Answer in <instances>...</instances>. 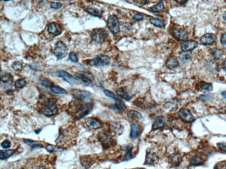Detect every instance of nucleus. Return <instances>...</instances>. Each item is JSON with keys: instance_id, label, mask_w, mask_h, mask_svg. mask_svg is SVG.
Here are the masks:
<instances>
[{"instance_id": "1", "label": "nucleus", "mask_w": 226, "mask_h": 169, "mask_svg": "<svg viewBox=\"0 0 226 169\" xmlns=\"http://www.w3.org/2000/svg\"><path fill=\"white\" fill-rule=\"evenodd\" d=\"M41 112L45 116L50 117L57 114L58 108L53 100L48 99L43 104V106L41 108Z\"/></svg>"}, {"instance_id": "2", "label": "nucleus", "mask_w": 226, "mask_h": 169, "mask_svg": "<svg viewBox=\"0 0 226 169\" xmlns=\"http://www.w3.org/2000/svg\"><path fill=\"white\" fill-rule=\"evenodd\" d=\"M76 109L74 111V114L75 115L76 118L81 119L84 117L89 114V112L92 110L93 109V104L90 103H81L78 104L76 106Z\"/></svg>"}, {"instance_id": "3", "label": "nucleus", "mask_w": 226, "mask_h": 169, "mask_svg": "<svg viewBox=\"0 0 226 169\" xmlns=\"http://www.w3.org/2000/svg\"><path fill=\"white\" fill-rule=\"evenodd\" d=\"M107 27L113 34H118L120 32V23L118 17L115 15H110L107 19Z\"/></svg>"}, {"instance_id": "4", "label": "nucleus", "mask_w": 226, "mask_h": 169, "mask_svg": "<svg viewBox=\"0 0 226 169\" xmlns=\"http://www.w3.org/2000/svg\"><path fill=\"white\" fill-rule=\"evenodd\" d=\"M54 53V56L57 58L58 60L63 59L67 54V48L66 45L61 41L57 42L55 44Z\"/></svg>"}, {"instance_id": "5", "label": "nucleus", "mask_w": 226, "mask_h": 169, "mask_svg": "<svg viewBox=\"0 0 226 169\" xmlns=\"http://www.w3.org/2000/svg\"><path fill=\"white\" fill-rule=\"evenodd\" d=\"M110 61H111V59H110L108 56L101 54L96 56L93 60H89V63L92 66L101 67L109 64L110 63Z\"/></svg>"}, {"instance_id": "6", "label": "nucleus", "mask_w": 226, "mask_h": 169, "mask_svg": "<svg viewBox=\"0 0 226 169\" xmlns=\"http://www.w3.org/2000/svg\"><path fill=\"white\" fill-rule=\"evenodd\" d=\"M106 31L102 29H95L91 33L92 40L95 42L96 43H103L106 38Z\"/></svg>"}, {"instance_id": "7", "label": "nucleus", "mask_w": 226, "mask_h": 169, "mask_svg": "<svg viewBox=\"0 0 226 169\" xmlns=\"http://www.w3.org/2000/svg\"><path fill=\"white\" fill-rule=\"evenodd\" d=\"M98 139L100 140L102 144L103 147L109 148L111 146L113 143H114V139H112L111 135L106 132H100L98 134Z\"/></svg>"}, {"instance_id": "8", "label": "nucleus", "mask_w": 226, "mask_h": 169, "mask_svg": "<svg viewBox=\"0 0 226 169\" xmlns=\"http://www.w3.org/2000/svg\"><path fill=\"white\" fill-rule=\"evenodd\" d=\"M172 34H173V37L176 40L179 41H184L186 40L188 38V33L186 32V31L185 29H183V28L178 26L173 28Z\"/></svg>"}, {"instance_id": "9", "label": "nucleus", "mask_w": 226, "mask_h": 169, "mask_svg": "<svg viewBox=\"0 0 226 169\" xmlns=\"http://www.w3.org/2000/svg\"><path fill=\"white\" fill-rule=\"evenodd\" d=\"M72 94L76 99L79 101L89 100L92 97L91 93L89 91H85V90L72 89Z\"/></svg>"}, {"instance_id": "10", "label": "nucleus", "mask_w": 226, "mask_h": 169, "mask_svg": "<svg viewBox=\"0 0 226 169\" xmlns=\"http://www.w3.org/2000/svg\"><path fill=\"white\" fill-rule=\"evenodd\" d=\"M178 117L185 123H192L194 121V117L191 112L186 108H181L180 109Z\"/></svg>"}, {"instance_id": "11", "label": "nucleus", "mask_w": 226, "mask_h": 169, "mask_svg": "<svg viewBox=\"0 0 226 169\" xmlns=\"http://www.w3.org/2000/svg\"><path fill=\"white\" fill-rule=\"evenodd\" d=\"M85 123L86 126L90 130H98L101 128L103 126V123L100 120L93 117L86 119L85 121Z\"/></svg>"}, {"instance_id": "12", "label": "nucleus", "mask_w": 226, "mask_h": 169, "mask_svg": "<svg viewBox=\"0 0 226 169\" xmlns=\"http://www.w3.org/2000/svg\"><path fill=\"white\" fill-rule=\"evenodd\" d=\"M198 42L195 40H188L183 42L181 44V49H182L184 52H191V51L193 50L194 49L198 47Z\"/></svg>"}, {"instance_id": "13", "label": "nucleus", "mask_w": 226, "mask_h": 169, "mask_svg": "<svg viewBox=\"0 0 226 169\" xmlns=\"http://www.w3.org/2000/svg\"><path fill=\"white\" fill-rule=\"evenodd\" d=\"M159 158L157 155L153 152H149L147 153L145 160V164L146 165H154L159 162Z\"/></svg>"}, {"instance_id": "14", "label": "nucleus", "mask_w": 226, "mask_h": 169, "mask_svg": "<svg viewBox=\"0 0 226 169\" xmlns=\"http://www.w3.org/2000/svg\"><path fill=\"white\" fill-rule=\"evenodd\" d=\"M216 41V36L213 33H206L200 38V42L205 45H210Z\"/></svg>"}, {"instance_id": "15", "label": "nucleus", "mask_w": 226, "mask_h": 169, "mask_svg": "<svg viewBox=\"0 0 226 169\" xmlns=\"http://www.w3.org/2000/svg\"><path fill=\"white\" fill-rule=\"evenodd\" d=\"M56 74H57L59 77L63 78L65 80L68 82L69 83H74L76 82V80H77V78L73 77L72 76L69 74L67 72L63 71V70H58V71L56 72Z\"/></svg>"}, {"instance_id": "16", "label": "nucleus", "mask_w": 226, "mask_h": 169, "mask_svg": "<svg viewBox=\"0 0 226 169\" xmlns=\"http://www.w3.org/2000/svg\"><path fill=\"white\" fill-rule=\"evenodd\" d=\"M47 31L50 34H52L54 36L59 35L61 33V28L56 22H53V23H51L49 26L47 27Z\"/></svg>"}, {"instance_id": "17", "label": "nucleus", "mask_w": 226, "mask_h": 169, "mask_svg": "<svg viewBox=\"0 0 226 169\" xmlns=\"http://www.w3.org/2000/svg\"><path fill=\"white\" fill-rule=\"evenodd\" d=\"M141 133V128L140 126L136 123H132L131 125L130 138L132 139H136L139 137Z\"/></svg>"}, {"instance_id": "18", "label": "nucleus", "mask_w": 226, "mask_h": 169, "mask_svg": "<svg viewBox=\"0 0 226 169\" xmlns=\"http://www.w3.org/2000/svg\"><path fill=\"white\" fill-rule=\"evenodd\" d=\"M182 156L180 153H173L170 156L168 157V162L170 163L171 165L175 166V167H177L179 166L181 162H182Z\"/></svg>"}, {"instance_id": "19", "label": "nucleus", "mask_w": 226, "mask_h": 169, "mask_svg": "<svg viewBox=\"0 0 226 169\" xmlns=\"http://www.w3.org/2000/svg\"><path fill=\"white\" fill-rule=\"evenodd\" d=\"M75 78H77V79L80 80L81 82H82L86 86H92L93 85L92 80H90L89 77L87 76L86 74H84V73H76Z\"/></svg>"}, {"instance_id": "20", "label": "nucleus", "mask_w": 226, "mask_h": 169, "mask_svg": "<svg viewBox=\"0 0 226 169\" xmlns=\"http://www.w3.org/2000/svg\"><path fill=\"white\" fill-rule=\"evenodd\" d=\"M166 123V118L163 116L157 117L155 122H154L153 125L152 127V130H156L160 129L163 128L165 126Z\"/></svg>"}, {"instance_id": "21", "label": "nucleus", "mask_w": 226, "mask_h": 169, "mask_svg": "<svg viewBox=\"0 0 226 169\" xmlns=\"http://www.w3.org/2000/svg\"><path fill=\"white\" fill-rule=\"evenodd\" d=\"M179 65V62L177 60V59L174 57V56H171L166 62V67H167L169 69H173L174 68H176V67H178Z\"/></svg>"}, {"instance_id": "22", "label": "nucleus", "mask_w": 226, "mask_h": 169, "mask_svg": "<svg viewBox=\"0 0 226 169\" xmlns=\"http://www.w3.org/2000/svg\"><path fill=\"white\" fill-rule=\"evenodd\" d=\"M213 89L212 84L205 82H200L197 85V89L199 91L211 92Z\"/></svg>"}, {"instance_id": "23", "label": "nucleus", "mask_w": 226, "mask_h": 169, "mask_svg": "<svg viewBox=\"0 0 226 169\" xmlns=\"http://www.w3.org/2000/svg\"><path fill=\"white\" fill-rule=\"evenodd\" d=\"M116 92H117V94L119 96L120 98H125V99L127 100V101L130 100V98H132L131 96L129 94V93L127 92L125 89L122 88V87H120V88H118L117 89Z\"/></svg>"}, {"instance_id": "24", "label": "nucleus", "mask_w": 226, "mask_h": 169, "mask_svg": "<svg viewBox=\"0 0 226 169\" xmlns=\"http://www.w3.org/2000/svg\"><path fill=\"white\" fill-rule=\"evenodd\" d=\"M189 162L193 166H200L204 163V160L198 156H193L189 159Z\"/></svg>"}, {"instance_id": "25", "label": "nucleus", "mask_w": 226, "mask_h": 169, "mask_svg": "<svg viewBox=\"0 0 226 169\" xmlns=\"http://www.w3.org/2000/svg\"><path fill=\"white\" fill-rule=\"evenodd\" d=\"M14 153H15V150H13V149L4 150V151L2 150L1 152H0V158H1L2 160L8 159V158H9L10 157L13 155Z\"/></svg>"}, {"instance_id": "26", "label": "nucleus", "mask_w": 226, "mask_h": 169, "mask_svg": "<svg viewBox=\"0 0 226 169\" xmlns=\"http://www.w3.org/2000/svg\"><path fill=\"white\" fill-rule=\"evenodd\" d=\"M86 10L87 13H89V14H90V15L95 16V17H100L102 15V13L101 10L98 9V8L90 7V6L87 8Z\"/></svg>"}, {"instance_id": "27", "label": "nucleus", "mask_w": 226, "mask_h": 169, "mask_svg": "<svg viewBox=\"0 0 226 169\" xmlns=\"http://www.w3.org/2000/svg\"><path fill=\"white\" fill-rule=\"evenodd\" d=\"M150 23L152 24H153L154 26L159 27V28H163L165 26L163 21L160 19H158V18H150Z\"/></svg>"}, {"instance_id": "28", "label": "nucleus", "mask_w": 226, "mask_h": 169, "mask_svg": "<svg viewBox=\"0 0 226 169\" xmlns=\"http://www.w3.org/2000/svg\"><path fill=\"white\" fill-rule=\"evenodd\" d=\"M128 116L131 119H134V120H139L142 119V116L141 114L138 112L137 111L134 110H130L128 113Z\"/></svg>"}, {"instance_id": "29", "label": "nucleus", "mask_w": 226, "mask_h": 169, "mask_svg": "<svg viewBox=\"0 0 226 169\" xmlns=\"http://www.w3.org/2000/svg\"><path fill=\"white\" fill-rule=\"evenodd\" d=\"M1 80L2 82H4V83H9L12 81V76L10 74L6 73L2 71L1 72Z\"/></svg>"}, {"instance_id": "30", "label": "nucleus", "mask_w": 226, "mask_h": 169, "mask_svg": "<svg viewBox=\"0 0 226 169\" xmlns=\"http://www.w3.org/2000/svg\"><path fill=\"white\" fill-rule=\"evenodd\" d=\"M51 92L54 93L56 94H66V90L62 88V87L57 85H52L50 87Z\"/></svg>"}, {"instance_id": "31", "label": "nucleus", "mask_w": 226, "mask_h": 169, "mask_svg": "<svg viewBox=\"0 0 226 169\" xmlns=\"http://www.w3.org/2000/svg\"><path fill=\"white\" fill-rule=\"evenodd\" d=\"M163 9H164V5H163V2H161L158 3L156 5H154V6H152L150 8V11L153 13H158L162 11Z\"/></svg>"}, {"instance_id": "32", "label": "nucleus", "mask_w": 226, "mask_h": 169, "mask_svg": "<svg viewBox=\"0 0 226 169\" xmlns=\"http://www.w3.org/2000/svg\"><path fill=\"white\" fill-rule=\"evenodd\" d=\"M179 58L182 63H187V62H189V61H190L191 57V55L189 54L188 53L184 52V53H180L179 56Z\"/></svg>"}, {"instance_id": "33", "label": "nucleus", "mask_w": 226, "mask_h": 169, "mask_svg": "<svg viewBox=\"0 0 226 169\" xmlns=\"http://www.w3.org/2000/svg\"><path fill=\"white\" fill-rule=\"evenodd\" d=\"M104 94H105L106 96H107V97L113 98V99L115 100V101H121V98H120V97H119V96L115 94L114 93H113L111 91H109V90H104Z\"/></svg>"}, {"instance_id": "34", "label": "nucleus", "mask_w": 226, "mask_h": 169, "mask_svg": "<svg viewBox=\"0 0 226 169\" xmlns=\"http://www.w3.org/2000/svg\"><path fill=\"white\" fill-rule=\"evenodd\" d=\"M125 150L126 151V153H125V157H124V160L130 159L132 157V146H127L125 147Z\"/></svg>"}, {"instance_id": "35", "label": "nucleus", "mask_w": 226, "mask_h": 169, "mask_svg": "<svg viewBox=\"0 0 226 169\" xmlns=\"http://www.w3.org/2000/svg\"><path fill=\"white\" fill-rule=\"evenodd\" d=\"M11 67L15 72H20L22 69V64H21L20 62L19 61H15L11 64Z\"/></svg>"}, {"instance_id": "36", "label": "nucleus", "mask_w": 226, "mask_h": 169, "mask_svg": "<svg viewBox=\"0 0 226 169\" xmlns=\"http://www.w3.org/2000/svg\"><path fill=\"white\" fill-rule=\"evenodd\" d=\"M111 128L114 132H117L118 134H120L123 132V127L120 124L118 123H114L113 125H111Z\"/></svg>"}, {"instance_id": "37", "label": "nucleus", "mask_w": 226, "mask_h": 169, "mask_svg": "<svg viewBox=\"0 0 226 169\" xmlns=\"http://www.w3.org/2000/svg\"><path fill=\"white\" fill-rule=\"evenodd\" d=\"M40 82H41V84H42V85L45 87H52V85H54L52 81H51L49 79H47V78H41V79L40 80Z\"/></svg>"}, {"instance_id": "38", "label": "nucleus", "mask_w": 226, "mask_h": 169, "mask_svg": "<svg viewBox=\"0 0 226 169\" xmlns=\"http://www.w3.org/2000/svg\"><path fill=\"white\" fill-rule=\"evenodd\" d=\"M115 108H116V109L120 111H123L126 109V105H125V103H124L122 101H116V103H115Z\"/></svg>"}, {"instance_id": "39", "label": "nucleus", "mask_w": 226, "mask_h": 169, "mask_svg": "<svg viewBox=\"0 0 226 169\" xmlns=\"http://www.w3.org/2000/svg\"><path fill=\"white\" fill-rule=\"evenodd\" d=\"M26 84H27V82L24 79H19L18 80H16V82L15 83V86L17 87V88H19V89L23 88L24 86H26Z\"/></svg>"}, {"instance_id": "40", "label": "nucleus", "mask_w": 226, "mask_h": 169, "mask_svg": "<svg viewBox=\"0 0 226 169\" xmlns=\"http://www.w3.org/2000/svg\"><path fill=\"white\" fill-rule=\"evenodd\" d=\"M211 53H212L214 57L216 59H219L221 57V56L223 54V53L221 50L216 49H213L212 52H211Z\"/></svg>"}, {"instance_id": "41", "label": "nucleus", "mask_w": 226, "mask_h": 169, "mask_svg": "<svg viewBox=\"0 0 226 169\" xmlns=\"http://www.w3.org/2000/svg\"><path fill=\"white\" fill-rule=\"evenodd\" d=\"M69 58H70V60L72 62V63H77L79 60L75 52H71L70 53Z\"/></svg>"}, {"instance_id": "42", "label": "nucleus", "mask_w": 226, "mask_h": 169, "mask_svg": "<svg viewBox=\"0 0 226 169\" xmlns=\"http://www.w3.org/2000/svg\"><path fill=\"white\" fill-rule=\"evenodd\" d=\"M62 4L60 2H52L50 4V6L52 8H54V9H59L62 7Z\"/></svg>"}, {"instance_id": "43", "label": "nucleus", "mask_w": 226, "mask_h": 169, "mask_svg": "<svg viewBox=\"0 0 226 169\" xmlns=\"http://www.w3.org/2000/svg\"><path fill=\"white\" fill-rule=\"evenodd\" d=\"M214 169H226V162H221L217 164Z\"/></svg>"}, {"instance_id": "44", "label": "nucleus", "mask_w": 226, "mask_h": 169, "mask_svg": "<svg viewBox=\"0 0 226 169\" xmlns=\"http://www.w3.org/2000/svg\"><path fill=\"white\" fill-rule=\"evenodd\" d=\"M144 18V15L143 14L141 13H136L135 15H134V19H135L136 21H141Z\"/></svg>"}, {"instance_id": "45", "label": "nucleus", "mask_w": 226, "mask_h": 169, "mask_svg": "<svg viewBox=\"0 0 226 169\" xmlns=\"http://www.w3.org/2000/svg\"><path fill=\"white\" fill-rule=\"evenodd\" d=\"M217 146L218 148L223 152H225L226 153V143H217Z\"/></svg>"}, {"instance_id": "46", "label": "nucleus", "mask_w": 226, "mask_h": 169, "mask_svg": "<svg viewBox=\"0 0 226 169\" xmlns=\"http://www.w3.org/2000/svg\"><path fill=\"white\" fill-rule=\"evenodd\" d=\"M1 146H2V147L3 148L7 149V148H8L11 146V142H9V141H8V140L4 141V142H3L1 143Z\"/></svg>"}, {"instance_id": "47", "label": "nucleus", "mask_w": 226, "mask_h": 169, "mask_svg": "<svg viewBox=\"0 0 226 169\" xmlns=\"http://www.w3.org/2000/svg\"><path fill=\"white\" fill-rule=\"evenodd\" d=\"M56 148V146H53V145H51V144H49V145H47V147H46V150H47L48 152H50V153H52V152H53L54 150H55Z\"/></svg>"}, {"instance_id": "48", "label": "nucleus", "mask_w": 226, "mask_h": 169, "mask_svg": "<svg viewBox=\"0 0 226 169\" xmlns=\"http://www.w3.org/2000/svg\"><path fill=\"white\" fill-rule=\"evenodd\" d=\"M221 42L222 44L226 45V33H224V34H222L221 37Z\"/></svg>"}, {"instance_id": "49", "label": "nucleus", "mask_w": 226, "mask_h": 169, "mask_svg": "<svg viewBox=\"0 0 226 169\" xmlns=\"http://www.w3.org/2000/svg\"><path fill=\"white\" fill-rule=\"evenodd\" d=\"M221 66H222V69H224V71L226 72V59L224 62H223Z\"/></svg>"}, {"instance_id": "50", "label": "nucleus", "mask_w": 226, "mask_h": 169, "mask_svg": "<svg viewBox=\"0 0 226 169\" xmlns=\"http://www.w3.org/2000/svg\"><path fill=\"white\" fill-rule=\"evenodd\" d=\"M33 169H46V168H44V167H37L33 168Z\"/></svg>"}, {"instance_id": "51", "label": "nucleus", "mask_w": 226, "mask_h": 169, "mask_svg": "<svg viewBox=\"0 0 226 169\" xmlns=\"http://www.w3.org/2000/svg\"><path fill=\"white\" fill-rule=\"evenodd\" d=\"M221 95H222L223 97H224L225 98H226V91H225V92H223L221 93Z\"/></svg>"}, {"instance_id": "52", "label": "nucleus", "mask_w": 226, "mask_h": 169, "mask_svg": "<svg viewBox=\"0 0 226 169\" xmlns=\"http://www.w3.org/2000/svg\"><path fill=\"white\" fill-rule=\"evenodd\" d=\"M223 18H224L225 21H226V11L224 13V15H223Z\"/></svg>"}, {"instance_id": "53", "label": "nucleus", "mask_w": 226, "mask_h": 169, "mask_svg": "<svg viewBox=\"0 0 226 169\" xmlns=\"http://www.w3.org/2000/svg\"><path fill=\"white\" fill-rule=\"evenodd\" d=\"M176 2H180V4H185V3H186V2H187L188 1H179V0H178V1H176Z\"/></svg>"}, {"instance_id": "54", "label": "nucleus", "mask_w": 226, "mask_h": 169, "mask_svg": "<svg viewBox=\"0 0 226 169\" xmlns=\"http://www.w3.org/2000/svg\"><path fill=\"white\" fill-rule=\"evenodd\" d=\"M133 169H145V168H133Z\"/></svg>"}]
</instances>
